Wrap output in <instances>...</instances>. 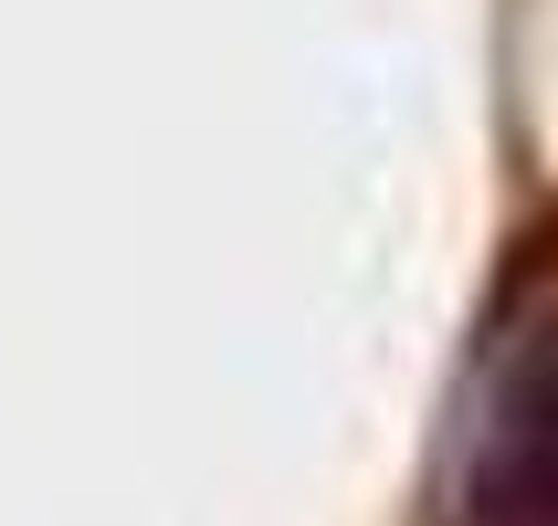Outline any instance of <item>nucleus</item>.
Returning <instances> with one entry per match:
<instances>
[{"mask_svg":"<svg viewBox=\"0 0 558 526\" xmlns=\"http://www.w3.org/2000/svg\"><path fill=\"white\" fill-rule=\"evenodd\" d=\"M442 505L453 526H558V295H537L485 347Z\"/></svg>","mask_w":558,"mask_h":526,"instance_id":"1","label":"nucleus"}]
</instances>
